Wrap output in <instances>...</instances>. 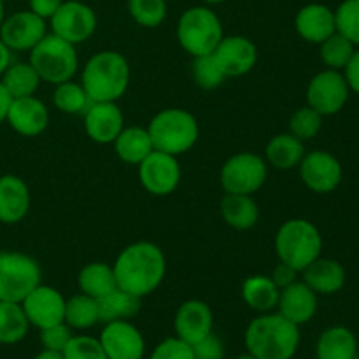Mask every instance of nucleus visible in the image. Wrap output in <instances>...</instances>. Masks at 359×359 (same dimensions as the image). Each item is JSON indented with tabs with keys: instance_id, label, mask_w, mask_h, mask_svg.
<instances>
[{
	"instance_id": "nucleus-18",
	"label": "nucleus",
	"mask_w": 359,
	"mask_h": 359,
	"mask_svg": "<svg viewBox=\"0 0 359 359\" xmlns=\"http://www.w3.org/2000/svg\"><path fill=\"white\" fill-rule=\"evenodd\" d=\"M214 330V314L203 300H186L179 305L174 316V333L182 342H200Z\"/></svg>"
},
{
	"instance_id": "nucleus-15",
	"label": "nucleus",
	"mask_w": 359,
	"mask_h": 359,
	"mask_svg": "<svg viewBox=\"0 0 359 359\" xmlns=\"http://www.w3.org/2000/svg\"><path fill=\"white\" fill-rule=\"evenodd\" d=\"M65 297L56 287L41 283L21 302V307L30 326L44 330L48 326L65 323Z\"/></svg>"
},
{
	"instance_id": "nucleus-28",
	"label": "nucleus",
	"mask_w": 359,
	"mask_h": 359,
	"mask_svg": "<svg viewBox=\"0 0 359 359\" xmlns=\"http://www.w3.org/2000/svg\"><path fill=\"white\" fill-rule=\"evenodd\" d=\"M112 144L119 160L128 165L142 163L154 151L149 132L142 126H125Z\"/></svg>"
},
{
	"instance_id": "nucleus-35",
	"label": "nucleus",
	"mask_w": 359,
	"mask_h": 359,
	"mask_svg": "<svg viewBox=\"0 0 359 359\" xmlns=\"http://www.w3.org/2000/svg\"><path fill=\"white\" fill-rule=\"evenodd\" d=\"M53 104L63 114L77 116L86 112V109L91 105V100L83 84L70 79L56 84L55 91H53Z\"/></svg>"
},
{
	"instance_id": "nucleus-14",
	"label": "nucleus",
	"mask_w": 359,
	"mask_h": 359,
	"mask_svg": "<svg viewBox=\"0 0 359 359\" xmlns=\"http://www.w3.org/2000/svg\"><path fill=\"white\" fill-rule=\"evenodd\" d=\"M48 34V23L34 11H18L4 18L0 39L11 51L30 53Z\"/></svg>"
},
{
	"instance_id": "nucleus-1",
	"label": "nucleus",
	"mask_w": 359,
	"mask_h": 359,
	"mask_svg": "<svg viewBox=\"0 0 359 359\" xmlns=\"http://www.w3.org/2000/svg\"><path fill=\"white\" fill-rule=\"evenodd\" d=\"M112 270L119 290L144 298L154 293L165 280L167 258L153 242H133L119 252Z\"/></svg>"
},
{
	"instance_id": "nucleus-20",
	"label": "nucleus",
	"mask_w": 359,
	"mask_h": 359,
	"mask_svg": "<svg viewBox=\"0 0 359 359\" xmlns=\"http://www.w3.org/2000/svg\"><path fill=\"white\" fill-rule=\"evenodd\" d=\"M6 123L23 137H37L48 128L49 111L35 95L23 98H13Z\"/></svg>"
},
{
	"instance_id": "nucleus-44",
	"label": "nucleus",
	"mask_w": 359,
	"mask_h": 359,
	"mask_svg": "<svg viewBox=\"0 0 359 359\" xmlns=\"http://www.w3.org/2000/svg\"><path fill=\"white\" fill-rule=\"evenodd\" d=\"M191 347L196 359H224V344L214 332Z\"/></svg>"
},
{
	"instance_id": "nucleus-45",
	"label": "nucleus",
	"mask_w": 359,
	"mask_h": 359,
	"mask_svg": "<svg viewBox=\"0 0 359 359\" xmlns=\"http://www.w3.org/2000/svg\"><path fill=\"white\" fill-rule=\"evenodd\" d=\"M298 270H294L293 266H290L287 263H283L279 262L276 266H273L272 273H270V279L273 280V284H276L279 290H284V287H287L290 284L297 283L298 280Z\"/></svg>"
},
{
	"instance_id": "nucleus-31",
	"label": "nucleus",
	"mask_w": 359,
	"mask_h": 359,
	"mask_svg": "<svg viewBox=\"0 0 359 359\" xmlns=\"http://www.w3.org/2000/svg\"><path fill=\"white\" fill-rule=\"evenodd\" d=\"M77 286H79L81 293L88 294L95 300H100L105 294L114 291L118 287V283H116L114 270L111 265L104 262H93L81 269L79 276H77Z\"/></svg>"
},
{
	"instance_id": "nucleus-53",
	"label": "nucleus",
	"mask_w": 359,
	"mask_h": 359,
	"mask_svg": "<svg viewBox=\"0 0 359 359\" xmlns=\"http://www.w3.org/2000/svg\"><path fill=\"white\" fill-rule=\"evenodd\" d=\"M235 359H256L255 356H252V354H249V353H244V354H241V356H237Z\"/></svg>"
},
{
	"instance_id": "nucleus-7",
	"label": "nucleus",
	"mask_w": 359,
	"mask_h": 359,
	"mask_svg": "<svg viewBox=\"0 0 359 359\" xmlns=\"http://www.w3.org/2000/svg\"><path fill=\"white\" fill-rule=\"evenodd\" d=\"M28 62L39 74L41 81L55 86L74 79L79 69L76 46L55 34H46V37L30 51Z\"/></svg>"
},
{
	"instance_id": "nucleus-26",
	"label": "nucleus",
	"mask_w": 359,
	"mask_h": 359,
	"mask_svg": "<svg viewBox=\"0 0 359 359\" xmlns=\"http://www.w3.org/2000/svg\"><path fill=\"white\" fill-rule=\"evenodd\" d=\"M221 216L224 223L238 231L251 230L259 219V207L252 195H230L224 193L221 200Z\"/></svg>"
},
{
	"instance_id": "nucleus-3",
	"label": "nucleus",
	"mask_w": 359,
	"mask_h": 359,
	"mask_svg": "<svg viewBox=\"0 0 359 359\" xmlns=\"http://www.w3.org/2000/svg\"><path fill=\"white\" fill-rule=\"evenodd\" d=\"M81 84L91 102H118L128 90V60L112 49L95 53L84 63Z\"/></svg>"
},
{
	"instance_id": "nucleus-9",
	"label": "nucleus",
	"mask_w": 359,
	"mask_h": 359,
	"mask_svg": "<svg viewBox=\"0 0 359 359\" xmlns=\"http://www.w3.org/2000/svg\"><path fill=\"white\" fill-rule=\"evenodd\" d=\"M269 175V163L256 153H238L224 161L219 181L224 193L252 195L263 188Z\"/></svg>"
},
{
	"instance_id": "nucleus-32",
	"label": "nucleus",
	"mask_w": 359,
	"mask_h": 359,
	"mask_svg": "<svg viewBox=\"0 0 359 359\" xmlns=\"http://www.w3.org/2000/svg\"><path fill=\"white\" fill-rule=\"evenodd\" d=\"M0 83L13 98H23L35 95L42 81L30 62H16L7 67Z\"/></svg>"
},
{
	"instance_id": "nucleus-5",
	"label": "nucleus",
	"mask_w": 359,
	"mask_h": 359,
	"mask_svg": "<svg viewBox=\"0 0 359 359\" xmlns=\"http://www.w3.org/2000/svg\"><path fill=\"white\" fill-rule=\"evenodd\" d=\"M323 237L314 223L302 217L286 221L276 233V255L279 262L287 263L304 272L314 259L321 256Z\"/></svg>"
},
{
	"instance_id": "nucleus-27",
	"label": "nucleus",
	"mask_w": 359,
	"mask_h": 359,
	"mask_svg": "<svg viewBox=\"0 0 359 359\" xmlns=\"http://www.w3.org/2000/svg\"><path fill=\"white\" fill-rule=\"evenodd\" d=\"M305 156V142L297 139L294 135L287 133H279L272 137L266 144L265 161L272 165L277 170H291L298 168L300 161Z\"/></svg>"
},
{
	"instance_id": "nucleus-19",
	"label": "nucleus",
	"mask_w": 359,
	"mask_h": 359,
	"mask_svg": "<svg viewBox=\"0 0 359 359\" xmlns=\"http://www.w3.org/2000/svg\"><path fill=\"white\" fill-rule=\"evenodd\" d=\"M83 116L84 132L97 144H112L125 128V116L118 102H91Z\"/></svg>"
},
{
	"instance_id": "nucleus-6",
	"label": "nucleus",
	"mask_w": 359,
	"mask_h": 359,
	"mask_svg": "<svg viewBox=\"0 0 359 359\" xmlns=\"http://www.w3.org/2000/svg\"><path fill=\"white\" fill-rule=\"evenodd\" d=\"M223 37V23L210 7H189L179 18L177 41L193 58L212 55Z\"/></svg>"
},
{
	"instance_id": "nucleus-40",
	"label": "nucleus",
	"mask_w": 359,
	"mask_h": 359,
	"mask_svg": "<svg viewBox=\"0 0 359 359\" xmlns=\"http://www.w3.org/2000/svg\"><path fill=\"white\" fill-rule=\"evenodd\" d=\"M337 32L359 48V0H344L335 11Z\"/></svg>"
},
{
	"instance_id": "nucleus-51",
	"label": "nucleus",
	"mask_w": 359,
	"mask_h": 359,
	"mask_svg": "<svg viewBox=\"0 0 359 359\" xmlns=\"http://www.w3.org/2000/svg\"><path fill=\"white\" fill-rule=\"evenodd\" d=\"M4 18H6V7H4V0H0V25H2Z\"/></svg>"
},
{
	"instance_id": "nucleus-36",
	"label": "nucleus",
	"mask_w": 359,
	"mask_h": 359,
	"mask_svg": "<svg viewBox=\"0 0 359 359\" xmlns=\"http://www.w3.org/2000/svg\"><path fill=\"white\" fill-rule=\"evenodd\" d=\"M319 55H321V62L325 63L326 69L332 70H340L342 72L346 69L347 63L353 58L354 51H356V46L346 39L344 35H340L339 32H335L333 35H330L326 41H323L319 44Z\"/></svg>"
},
{
	"instance_id": "nucleus-24",
	"label": "nucleus",
	"mask_w": 359,
	"mask_h": 359,
	"mask_svg": "<svg viewBox=\"0 0 359 359\" xmlns=\"http://www.w3.org/2000/svg\"><path fill=\"white\" fill-rule=\"evenodd\" d=\"M302 273H304V283L318 297L319 294L330 297V294H335L339 291H342L344 286H346V269L337 259L321 258L319 256Z\"/></svg>"
},
{
	"instance_id": "nucleus-13",
	"label": "nucleus",
	"mask_w": 359,
	"mask_h": 359,
	"mask_svg": "<svg viewBox=\"0 0 359 359\" xmlns=\"http://www.w3.org/2000/svg\"><path fill=\"white\" fill-rule=\"evenodd\" d=\"M139 167L142 188L154 196H167L177 189L181 182V165L177 156L154 149Z\"/></svg>"
},
{
	"instance_id": "nucleus-25",
	"label": "nucleus",
	"mask_w": 359,
	"mask_h": 359,
	"mask_svg": "<svg viewBox=\"0 0 359 359\" xmlns=\"http://www.w3.org/2000/svg\"><path fill=\"white\" fill-rule=\"evenodd\" d=\"M358 339L346 326H330L316 342V359H356Z\"/></svg>"
},
{
	"instance_id": "nucleus-52",
	"label": "nucleus",
	"mask_w": 359,
	"mask_h": 359,
	"mask_svg": "<svg viewBox=\"0 0 359 359\" xmlns=\"http://www.w3.org/2000/svg\"><path fill=\"white\" fill-rule=\"evenodd\" d=\"M205 4H209V6H216V4H223L226 2V0H203Z\"/></svg>"
},
{
	"instance_id": "nucleus-23",
	"label": "nucleus",
	"mask_w": 359,
	"mask_h": 359,
	"mask_svg": "<svg viewBox=\"0 0 359 359\" xmlns=\"http://www.w3.org/2000/svg\"><path fill=\"white\" fill-rule=\"evenodd\" d=\"M294 28L304 41L311 44H321L337 32L335 11L325 4H307L298 11L294 18Z\"/></svg>"
},
{
	"instance_id": "nucleus-46",
	"label": "nucleus",
	"mask_w": 359,
	"mask_h": 359,
	"mask_svg": "<svg viewBox=\"0 0 359 359\" xmlns=\"http://www.w3.org/2000/svg\"><path fill=\"white\" fill-rule=\"evenodd\" d=\"M65 0H30V11L44 20H51Z\"/></svg>"
},
{
	"instance_id": "nucleus-2",
	"label": "nucleus",
	"mask_w": 359,
	"mask_h": 359,
	"mask_svg": "<svg viewBox=\"0 0 359 359\" xmlns=\"http://www.w3.org/2000/svg\"><path fill=\"white\" fill-rule=\"evenodd\" d=\"M244 344L256 359H293L300 347V326L279 312H265L249 323Z\"/></svg>"
},
{
	"instance_id": "nucleus-34",
	"label": "nucleus",
	"mask_w": 359,
	"mask_h": 359,
	"mask_svg": "<svg viewBox=\"0 0 359 359\" xmlns=\"http://www.w3.org/2000/svg\"><path fill=\"white\" fill-rule=\"evenodd\" d=\"M100 323L98 316V300L79 293L74 294L65 304V325L77 332H86Z\"/></svg>"
},
{
	"instance_id": "nucleus-21",
	"label": "nucleus",
	"mask_w": 359,
	"mask_h": 359,
	"mask_svg": "<svg viewBox=\"0 0 359 359\" xmlns=\"http://www.w3.org/2000/svg\"><path fill=\"white\" fill-rule=\"evenodd\" d=\"M277 309L280 316L290 319L297 326L307 325L318 312V294L304 280H297L280 290Z\"/></svg>"
},
{
	"instance_id": "nucleus-50",
	"label": "nucleus",
	"mask_w": 359,
	"mask_h": 359,
	"mask_svg": "<svg viewBox=\"0 0 359 359\" xmlns=\"http://www.w3.org/2000/svg\"><path fill=\"white\" fill-rule=\"evenodd\" d=\"M34 359H63V356H62V353H55V351L42 349L41 353L35 354Z\"/></svg>"
},
{
	"instance_id": "nucleus-8",
	"label": "nucleus",
	"mask_w": 359,
	"mask_h": 359,
	"mask_svg": "<svg viewBox=\"0 0 359 359\" xmlns=\"http://www.w3.org/2000/svg\"><path fill=\"white\" fill-rule=\"evenodd\" d=\"M41 283L37 259L18 251L0 252V302L21 304Z\"/></svg>"
},
{
	"instance_id": "nucleus-22",
	"label": "nucleus",
	"mask_w": 359,
	"mask_h": 359,
	"mask_svg": "<svg viewBox=\"0 0 359 359\" xmlns=\"http://www.w3.org/2000/svg\"><path fill=\"white\" fill-rule=\"evenodd\" d=\"M30 189L14 174L0 175V223L18 224L30 210Z\"/></svg>"
},
{
	"instance_id": "nucleus-48",
	"label": "nucleus",
	"mask_w": 359,
	"mask_h": 359,
	"mask_svg": "<svg viewBox=\"0 0 359 359\" xmlns=\"http://www.w3.org/2000/svg\"><path fill=\"white\" fill-rule=\"evenodd\" d=\"M11 102H13V97L7 93V90L4 88V84L0 83V125L6 123L7 119V112H9Z\"/></svg>"
},
{
	"instance_id": "nucleus-54",
	"label": "nucleus",
	"mask_w": 359,
	"mask_h": 359,
	"mask_svg": "<svg viewBox=\"0 0 359 359\" xmlns=\"http://www.w3.org/2000/svg\"><path fill=\"white\" fill-rule=\"evenodd\" d=\"M356 359H359V354H358V358H356Z\"/></svg>"
},
{
	"instance_id": "nucleus-47",
	"label": "nucleus",
	"mask_w": 359,
	"mask_h": 359,
	"mask_svg": "<svg viewBox=\"0 0 359 359\" xmlns=\"http://www.w3.org/2000/svg\"><path fill=\"white\" fill-rule=\"evenodd\" d=\"M344 77H346L347 84H349V90L359 95V48L354 51L353 58L347 63L346 69L342 70Z\"/></svg>"
},
{
	"instance_id": "nucleus-43",
	"label": "nucleus",
	"mask_w": 359,
	"mask_h": 359,
	"mask_svg": "<svg viewBox=\"0 0 359 359\" xmlns=\"http://www.w3.org/2000/svg\"><path fill=\"white\" fill-rule=\"evenodd\" d=\"M41 332V344L44 349L55 351V353H62L65 349V346L69 344V340L72 339V328L67 326L65 323H60V325L48 326L44 330H39Z\"/></svg>"
},
{
	"instance_id": "nucleus-49",
	"label": "nucleus",
	"mask_w": 359,
	"mask_h": 359,
	"mask_svg": "<svg viewBox=\"0 0 359 359\" xmlns=\"http://www.w3.org/2000/svg\"><path fill=\"white\" fill-rule=\"evenodd\" d=\"M11 53H13V51H11V49L7 48L6 44H4L2 39H0V77H2V74L6 72L7 67L13 63V62H11Z\"/></svg>"
},
{
	"instance_id": "nucleus-11",
	"label": "nucleus",
	"mask_w": 359,
	"mask_h": 359,
	"mask_svg": "<svg viewBox=\"0 0 359 359\" xmlns=\"http://www.w3.org/2000/svg\"><path fill=\"white\" fill-rule=\"evenodd\" d=\"M51 34L77 46L90 41L97 30V14L83 0H67L51 18Z\"/></svg>"
},
{
	"instance_id": "nucleus-39",
	"label": "nucleus",
	"mask_w": 359,
	"mask_h": 359,
	"mask_svg": "<svg viewBox=\"0 0 359 359\" xmlns=\"http://www.w3.org/2000/svg\"><path fill=\"white\" fill-rule=\"evenodd\" d=\"M191 74L196 86H200L202 90H216V88H219L226 81V77L221 72L219 65H217L212 55L193 58Z\"/></svg>"
},
{
	"instance_id": "nucleus-17",
	"label": "nucleus",
	"mask_w": 359,
	"mask_h": 359,
	"mask_svg": "<svg viewBox=\"0 0 359 359\" xmlns=\"http://www.w3.org/2000/svg\"><path fill=\"white\" fill-rule=\"evenodd\" d=\"M224 77H242L255 69L258 62V49L251 39L244 35H224L212 51Z\"/></svg>"
},
{
	"instance_id": "nucleus-37",
	"label": "nucleus",
	"mask_w": 359,
	"mask_h": 359,
	"mask_svg": "<svg viewBox=\"0 0 359 359\" xmlns=\"http://www.w3.org/2000/svg\"><path fill=\"white\" fill-rule=\"evenodd\" d=\"M128 13L140 27L158 28L167 18V0H128Z\"/></svg>"
},
{
	"instance_id": "nucleus-16",
	"label": "nucleus",
	"mask_w": 359,
	"mask_h": 359,
	"mask_svg": "<svg viewBox=\"0 0 359 359\" xmlns=\"http://www.w3.org/2000/svg\"><path fill=\"white\" fill-rule=\"evenodd\" d=\"M107 359H144L146 340L130 321L105 323L98 337Z\"/></svg>"
},
{
	"instance_id": "nucleus-41",
	"label": "nucleus",
	"mask_w": 359,
	"mask_h": 359,
	"mask_svg": "<svg viewBox=\"0 0 359 359\" xmlns=\"http://www.w3.org/2000/svg\"><path fill=\"white\" fill-rule=\"evenodd\" d=\"M63 359H107L100 340L91 335H72L65 349L62 351Z\"/></svg>"
},
{
	"instance_id": "nucleus-33",
	"label": "nucleus",
	"mask_w": 359,
	"mask_h": 359,
	"mask_svg": "<svg viewBox=\"0 0 359 359\" xmlns=\"http://www.w3.org/2000/svg\"><path fill=\"white\" fill-rule=\"evenodd\" d=\"M30 330L27 316L21 304L0 302V344L14 346L25 340Z\"/></svg>"
},
{
	"instance_id": "nucleus-12",
	"label": "nucleus",
	"mask_w": 359,
	"mask_h": 359,
	"mask_svg": "<svg viewBox=\"0 0 359 359\" xmlns=\"http://www.w3.org/2000/svg\"><path fill=\"white\" fill-rule=\"evenodd\" d=\"M298 170H300L302 182L311 191L319 193V195H328L335 191L342 182L344 175L339 158L323 149L305 153L304 160L298 165Z\"/></svg>"
},
{
	"instance_id": "nucleus-38",
	"label": "nucleus",
	"mask_w": 359,
	"mask_h": 359,
	"mask_svg": "<svg viewBox=\"0 0 359 359\" xmlns=\"http://www.w3.org/2000/svg\"><path fill=\"white\" fill-rule=\"evenodd\" d=\"M323 118L325 116H321L318 111L305 105V107H300L298 111L293 112L290 123H287V128H290L291 135L300 139L302 142H307V140L314 139L321 132Z\"/></svg>"
},
{
	"instance_id": "nucleus-29",
	"label": "nucleus",
	"mask_w": 359,
	"mask_h": 359,
	"mask_svg": "<svg viewBox=\"0 0 359 359\" xmlns=\"http://www.w3.org/2000/svg\"><path fill=\"white\" fill-rule=\"evenodd\" d=\"M279 294L280 290L273 284L270 276H249L242 284V300L259 314L276 311Z\"/></svg>"
},
{
	"instance_id": "nucleus-4",
	"label": "nucleus",
	"mask_w": 359,
	"mask_h": 359,
	"mask_svg": "<svg viewBox=\"0 0 359 359\" xmlns=\"http://www.w3.org/2000/svg\"><path fill=\"white\" fill-rule=\"evenodd\" d=\"M147 132L154 149L172 156H181L193 149L200 135L195 116L179 107H168L158 112L147 125Z\"/></svg>"
},
{
	"instance_id": "nucleus-30",
	"label": "nucleus",
	"mask_w": 359,
	"mask_h": 359,
	"mask_svg": "<svg viewBox=\"0 0 359 359\" xmlns=\"http://www.w3.org/2000/svg\"><path fill=\"white\" fill-rule=\"evenodd\" d=\"M140 309H142V298L119 287L98 300V316L104 325L112 321H130L139 314Z\"/></svg>"
},
{
	"instance_id": "nucleus-42",
	"label": "nucleus",
	"mask_w": 359,
	"mask_h": 359,
	"mask_svg": "<svg viewBox=\"0 0 359 359\" xmlns=\"http://www.w3.org/2000/svg\"><path fill=\"white\" fill-rule=\"evenodd\" d=\"M149 359H196L193 347L182 342L177 337H168L161 340L151 353Z\"/></svg>"
},
{
	"instance_id": "nucleus-10",
	"label": "nucleus",
	"mask_w": 359,
	"mask_h": 359,
	"mask_svg": "<svg viewBox=\"0 0 359 359\" xmlns=\"http://www.w3.org/2000/svg\"><path fill=\"white\" fill-rule=\"evenodd\" d=\"M349 84L340 70L325 69L316 74L307 84V105L321 116L339 114L349 100Z\"/></svg>"
}]
</instances>
